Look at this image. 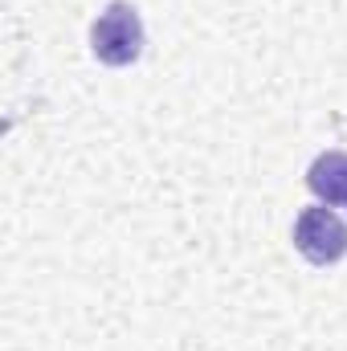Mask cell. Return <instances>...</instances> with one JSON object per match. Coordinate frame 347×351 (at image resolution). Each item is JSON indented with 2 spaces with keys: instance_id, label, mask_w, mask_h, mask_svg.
<instances>
[{
  "instance_id": "obj_1",
  "label": "cell",
  "mask_w": 347,
  "mask_h": 351,
  "mask_svg": "<svg viewBox=\"0 0 347 351\" xmlns=\"http://www.w3.org/2000/svg\"><path fill=\"white\" fill-rule=\"evenodd\" d=\"M90 49L102 66H131L143 53V21L135 12V4L115 0L106 4V12L94 21L90 29Z\"/></svg>"
},
{
  "instance_id": "obj_2",
  "label": "cell",
  "mask_w": 347,
  "mask_h": 351,
  "mask_svg": "<svg viewBox=\"0 0 347 351\" xmlns=\"http://www.w3.org/2000/svg\"><path fill=\"white\" fill-rule=\"evenodd\" d=\"M294 250L315 265L344 262L347 258V225L327 208V204L302 208L298 221H294Z\"/></svg>"
},
{
  "instance_id": "obj_3",
  "label": "cell",
  "mask_w": 347,
  "mask_h": 351,
  "mask_svg": "<svg viewBox=\"0 0 347 351\" xmlns=\"http://www.w3.org/2000/svg\"><path fill=\"white\" fill-rule=\"evenodd\" d=\"M307 188L327 204H347V152H323L311 168H307Z\"/></svg>"
}]
</instances>
